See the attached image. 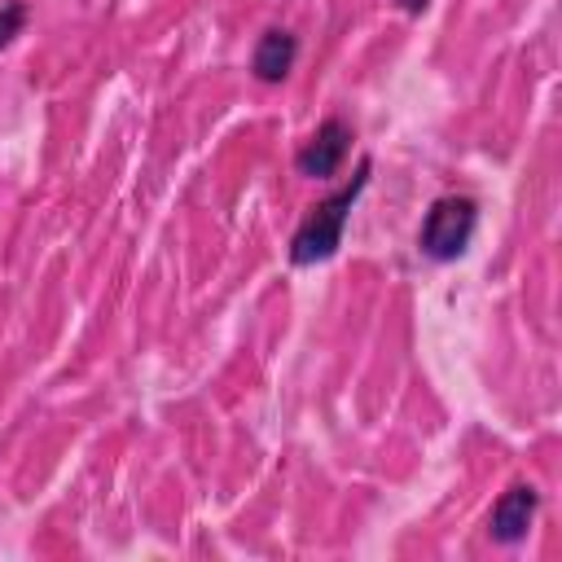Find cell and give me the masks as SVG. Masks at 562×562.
Here are the masks:
<instances>
[{"label": "cell", "instance_id": "4", "mask_svg": "<svg viewBox=\"0 0 562 562\" xmlns=\"http://www.w3.org/2000/svg\"><path fill=\"white\" fill-rule=\"evenodd\" d=\"M536 509H540V492L531 483H514L509 492H501V501L492 505L487 514V536L501 540V544H518L531 522H536Z\"/></svg>", "mask_w": 562, "mask_h": 562}, {"label": "cell", "instance_id": "6", "mask_svg": "<svg viewBox=\"0 0 562 562\" xmlns=\"http://www.w3.org/2000/svg\"><path fill=\"white\" fill-rule=\"evenodd\" d=\"M26 26V4L22 0H0V48L13 44V35H22Z\"/></svg>", "mask_w": 562, "mask_h": 562}, {"label": "cell", "instance_id": "2", "mask_svg": "<svg viewBox=\"0 0 562 562\" xmlns=\"http://www.w3.org/2000/svg\"><path fill=\"white\" fill-rule=\"evenodd\" d=\"M474 228H479V202L470 193H443L426 206L417 224V250L435 263H452L470 250Z\"/></svg>", "mask_w": 562, "mask_h": 562}, {"label": "cell", "instance_id": "3", "mask_svg": "<svg viewBox=\"0 0 562 562\" xmlns=\"http://www.w3.org/2000/svg\"><path fill=\"white\" fill-rule=\"evenodd\" d=\"M347 149H351V127H347L342 119L329 114V119H321L316 132L299 145V154H294V171L307 176V180H329V176L342 167Z\"/></svg>", "mask_w": 562, "mask_h": 562}, {"label": "cell", "instance_id": "7", "mask_svg": "<svg viewBox=\"0 0 562 562\" xmlns=\"http://www.w3.org/2000/svg\"><path fill=\"white\" fill-rule=\"evenodd\" d=\"M395 4H400V9H404V13H422V9H426V4H430V0H395Z\"/></svg>", "mask_w": 562, "mask_h": 562}, {"label": "cell", "instance_id": "1", "mask_svg": "<svg viewBox=\"0 0 562 562\" xmlns=\"http://www.w3.org/2000/svg\"><path fill=\"white\" fill-rule=\"evenodd\" d=\"M369 171H373V162L360 158L356 171H351V180L338 184L334 193H325V198L307 211V220H303V224L294 228V237H290V263H294V268H312V263L338 255L342 233H347V220H351V206L360 202V193H364V184H369Z\"/></svg>", "mask_w": 562, "mask_h": 562}, {"label": "cell", "instance_id": "5", "mask_svg": "<svg viewBox=\"0 0 562 562\" xmlns=\"http://www.w3.org/2000/svg\"><path fill=\"white\" fill-rule=\"evenodd\" d=\"M299 61V35L285 26H268L250 53V75L259 83H281Z\"/></svg>", "mask_w": 562, "mask_h": 562}]
</instances>
